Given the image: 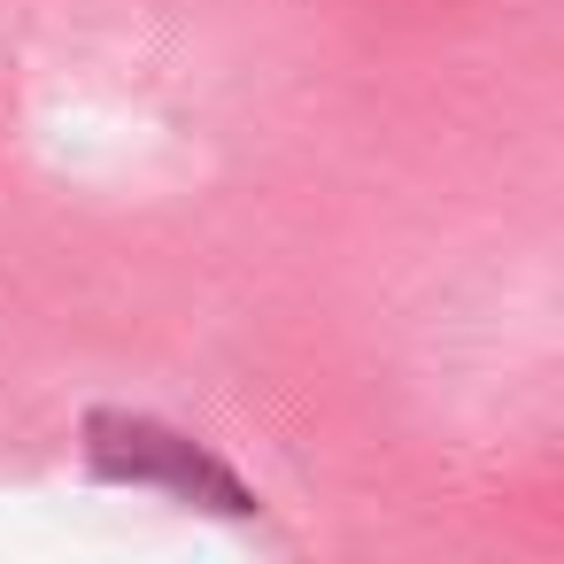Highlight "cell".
Listing matches in <instances>:
<instances>
[{
    "instance_id": "6da1fadb",
    "label": "cell",
    "mask_w": 564,
    "mask_h": 564,
    "mask_svg": "<svg viewBox=\"0 0 564 564\" xmlns=\"http://www.w3.org/2000/svg\"><path fill=\"white\" fill-rule=\"evenodd\" d=\"M94 464L117 471V479H148V487H171V495H209L217 510H248L240 479L225 464H209L194 441L148 425V417H94Z\"/></svg>"
}]
</instances>
